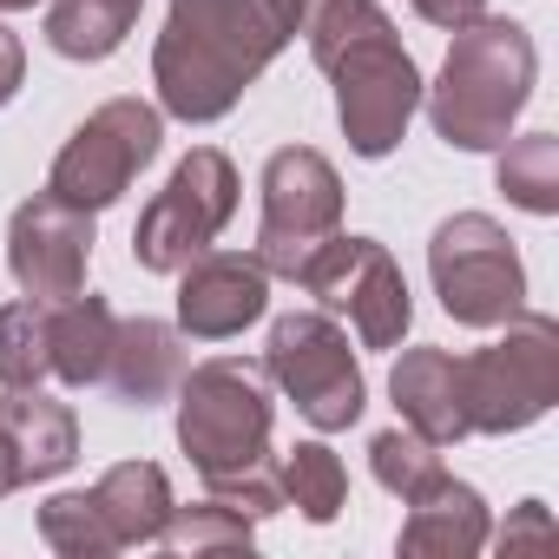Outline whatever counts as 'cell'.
<instances>
[{
  "label": "cell",
  "instance_id": "cell-1",
  "mask_svg": "<svg viewBox=\"0 0 559 559\" xmlns=\"http://www.w3.org/2000/svg\"><path fill=\"white\" fill-rule=\"evenodd\" d=\"M304 27V0H171L152 47L158 106L185 126L224 119Z\"/></svg>",
  "mask_w": 559,
  "mask_h": 559
},
{
  "label": "cell",
  "instance_id": "cell-2",
  "mask_svg": "<svg viewBox=\"0 0 559 559\" xmlns=\"http://www.w3.org/2000/svg\"><path fill=\"white\" fill-rule=\"evenodd\" d=\"M533 80H539L533 34L520 21L480 14L474 27L454 34V47L441 60V80L421 86L435 139L454 145V152H500L513 119L533 99Z\"/></svg>",
  "mask_w": 559,
  "mask_h": 559
},
{
  "label": "cell",
  "instance_id": "cell-3",
  "mask_svg": "<svg viewBox=\"0 0 559 559\" xmlns=\"http://www.w3.org/2000/svg\"><path fill=\"white\" fill-rule=\"evenodd\" d=\"M178 448L191 454V467L204 480L243 474L270 461V389L250 362H198L178 376Z\"/></svg>",
  "mask_w": 559,
  "mask_h": 559
},
{
  "label": "cell",
  "instance_id": "cell-4",
  "mask_svg": "<svg viewBox=\"0 0 559 559\" xmlns=\"http://www.w3.org/2000/svg\"><path fill=\"white\" fill-rule=\"evenodd\" d=\"M559 402V323L507 317V336L461 356V415L467 435H520Z\"/></svg>",
  "mask_w": 559,
  "mask_h": 559
},
{
  "label": "cell",
  "instance_id": "cell-5",
  "mask_svg": "<svg viewBox=\"0 0 559 559\" xmlns=\"http://www.w3.org/2000/svg\"><path fill=\"white\" fill-rule=\"evenodd\" d=\"M263 369L270 382L297 402V415L317 435H343L362 421L369 408V382L362 362L349 349V336L330 323V310H297V317H276L270 343H263Z\"/></svg>",
  "mask_w": 559,
  "mask_h": 559
},
{
  "label": "cell",
  "instance_id": "cell-6",
  "mask_svg": "<svg viewBox=\"0 0 559 559\" xmlns=\"http://www.w3.org/2000/svg\"><path fill=\"white\" fill-rule=\"evenodd\" d=\"M428 276L435 297L454 323L467 330H500L507 317L526 310V270L513 237L487 217V211H454L448 224H435L428 237Z\"/></svg>",
  "mask_w": 559,
  "mask_h": 559
},
{
  "label": "cell",
  "instance_id": "cell-7",
  "mask_svg": "<svg viewBox=\"0 0 559 559\" xmlns=\"http://www.w3.org/2000/svg\"><path fill=\"white\" fill-rule=\"evenodd\" d=\"M230 217H237V165L217 145H198L191 158L171 165L165 191H152V204L139 211L132 263L152 276H178L191 257H204L217 243V230Z\"/></svg>",
  "mask_w": 559,
  "mask_h": 559
},
{
  "label": "cell",
  "instance_id": "cell-8",
  "mask_svg": "<svg viewBox=\"0 0 559 559\" xmlns=\"http://www.w3.org/2000/svg\"><path fill=\"white\" fill-rule=\"evenodd\" d=\"M343 230V178L317 145H284L263 165V224H257V263L270 276H304V263Z\"/></svg>",
  "mask_w": 559,
  "mask_h": 559
},
{
  "label": "cell",
  "instance_id": "cell-9",
  "mask_svg": "<svg viewBox=\"0 0 559 559\" xmlns=\"http://www.w3.org/2000/svg\"><path fill=\"white\" fill-rule=\"evenodd\" d=\"M323 73L336 80V119L349 132V152L356 158H389L408 139V119L421 112V67L395 40V27H376V34L349 40Z\"/></svg>",
  "mask_w": 559,
  "mask_h": 559
},
{
  "label": "cell",
  "instance_id": "cell-10",
  "mask_svg": "<svg viewBox=\"0 0 559 559\" xmlns=\"http://www.w3.org/2000/svg\"><path fill=\"white\" fill-rule=\"evenodd\" d=\"M297 284L330 310V317H349L356 343L362 349H402L408 323H415V297H408V276L402 263L389 257V243L376 237H330Z\"/></svg>",
  "mask_w": 559,
  "mask_h": 559
},
{
  "label": "cell",
  "instance_id": "cell-11",
  "mask_svg": "<svg viewBox=\"0 0 559 559\" xmlns=\"http://www.w3.org/2000/svg\"><path fill=\"white\" fill-rule=\"evenodd\" d=\"M165 145V112L145 99H106L53 158L47 191L73 211H106L132 191V178L158 158Z\"/></svg>",
  "mask_w": 559,
  "mask_h": 559
},
{
  "label": "cell",
  "instance_id": "cell-12",
  "mask_svg": "<svg viewBox=\"0 0 559 559\" xmlns=\"http://www.w3.org/2000/svg\"><path fill=\"white\" fill-rule=\"evenodd\" d=\"M86 263H93V211H73L53 191H40L8 217V270H14L21 297H34L47 310L80 297Z\"/></svg>",
  "mask_w": 559,
  "mask_h": 559
},
{
  "label": "cell",
  "instance_id": "cell-13",
  "mask_svg": "<svg viewBox=\"0 0 559 559\" xmlns=\"http://www.w3.org/2000/svg\"><path fill=\"white\" fill-rule=\"evenodd\" d=\"M270 310V270L243 250H204L178 270V330L198 343L243 336Z\"/></svg>",
  "mask_w": 559,
  "mask_h": 559
},
{
  "label": "cell",
  "instance_id": "cell-14",
  "mask_svg": "<svg viewBox=\"0 0 559 559\" xmlns=\"http://www.w3.org/2000/svg\"><path fill=\"white\" fill-rule=\"evenodd\" d=\"M80 461V421L67 402L40 395V389H8L0 395V467L14 487L53 480Z\"/></svg>",
  "mask_w": 559,
  "mask_h": 559
},
{
  "label": "cell",
  "instance_id": "cell-15",
  "mask_svg": "<svg viewBox=\"0 0 559 559\" xmlns=\"http://www.w3.org/2000/svg\"><path fill=\"white\" fill-rule=\"evenodd\" d=\"M408 507V520H402V552L408 559H474L487 539H493V520H487V500L467 487V480H454V474H441L428 493H415V500H402Z\"/></svg>",
  "mask_w": 559,
  "mask_h": 559
},
{
  "label": "cell",
  "instance_id": "cell-16",
  "mask_svg": "<svg viewBox=\"0 0 559 559\" xmlns=\"http://www.w3.org/2000/svg\"><path fill=\"white\" fill-rule=\"evenodd\" d=\"M178 376H185V330H171L158 317H119L99 389H112L132 408H152L178 389Z\"/></svg>",
  "mask_w": 559,
  "mask_h": 559
},
{
  "label": "cell",
  "instance_id": "cell-17",
  "mask_svg": "<svg viewBox=\"0 0 559 559\" xmlns=\"http://www.w3.org/2000/svg\"><path fill=\"white\" fill-rule=\"evenodd\" d=\"M389 395L402 408V421L435 441V448H454L467 441V415H461V356L448 349H402L395 376H389Z\"/></svg>",
  "mask_w": 559,
  "mask_h": 559
},
{
  "label": "cell",
  "instance_id": "cell-18",
  "mask_svg": "<svg viewBox=\"0 0 559 559\" xmlns=\"http://www.w3.org/2000/svg\"><path fill=\"white\" fill-rule=\"evenodd\" d=\"M86 493H93V507H99V520H106V533H112L119 552L158 546V539H165V520H171V507H178L165 467H152V461H119V467H106Z\"/></svg>",
  "mask_w": 559,
  "mask_h": 559
},
{
  "label": "cell",
  "instance_id": "cell-19",
  "mask_svg": "<svg viewBox=\"0 0 559 559\" xmlns=\"http://www.w3.org/2000/svg\"><path fill=\"white\" fill-rule=\"evenodd\" d=\"M112 330H119V317H112V304L93 297V290L53 304V310H47V369H53L67 389H99L106 356H112Z\"/></svg>",
  "mask_w": 559,
  "mask_h": 559
},
{
  "label": "cell",
  "instance_id": "cell-20",
  "mask_svg": "<svg viewBox=\"0 0 559 559\" xmlns=\"http://www.w3.org/2000/svg\"><path fill=\"white\" fill-rule=\"evenodd\" d=\"M145 0H47V47L60 60H112Z\"/></svg>",
  "mask_w": 559,
  "mask_h": 559
},
{
  "label": "cell",
  "instance_id": "cell-21",
  "mask_svg": "<svg viewBox=\"0 0 559 559\" xmlns=\"http://www.w3.org/2000/svg\"><path fill=\"white\" fill-rule=\"evenodd\" d=\"M276 487H284V507H297L310 526H330L349 507V467L323 441H297L276 467Z\"/></svg>",
  "mask_w": 559,
  "mask_h": 559
},
{
  "label": "cell",
  "instance_id": "cell-22",
  "mask_svg": "<svg viewBox=\"0 0 559 559\" xmlns=\"http://www.w3.org/2000/svg\"><path fill=\"white\" fill-rule=\"evenodd\" d=\"M507 204L533 211V217H552L559 211V139L552 132H520L500 145V165H493Z\"/></svg>",
  "mask_w": 559,
  "mask_h": 559
},
{
  "label": "cell",
  "instance_id": "cell-23",
  "mask_svg": "<svg viewBox=\"0 0 559 559\" xmlns=\"http://www.w3.org/2000/svg\"><path fill=\"white\" fill-rule=\"evenodd\" d=\"M369 467H376V480L395 493V500H415V493H428L448 467H441V448L435 441H421L408 421L402 428H382L376 441H369Z\"/></svg>",
  "mask_w": 559,
  "mask_h": 559
},
{
  "label": "cell",
  "instance_id": "cell-24",
  "mask_svg": "<svg viewBox=\"0 0 559 559\" xmlns=\"http://www.w3.org/2000/svg\"><path fill=\"white\" fill-rule=\"evenodd\" d=\"M47 376V304L21 297L0 310V389H40Z\"/></svg>",
  "mask_w": 559,
  "mask_h": 559
},
{
  "label": "cell",
  "instance_id": "cell-25",
  "mask_svg": "<svg viewBox=\"0 0 559 559\" xmlns=\"http://www.w3.org/2000/svg\"><path fill=\"white\" fill-rule=\"evenodd\" d=\"M250 526L257 520H243V513H230L224 500L204 493L198 507H171L158 546H171V552H250Z\"/></svg>",
  "mask_w": 559,
  "mask_h": 559
},
{
  "label": "cell",
  "instance_id": "cell-26",
  "mask_svg": "<svg viewBox=\"0 0 559 559\" xmlns=\"http://www.w3.org/2000/svg\"><path fill=\"white\" fill-rule=\"evenodd\" d=\"M40 539L53 552H67V559H106V552H119L112 533H106V520H99V507H93V493H53L40 507Z\"/></svg>",
  "mask_w": 559,
  "mask_h": 559
},
{
  "label": "cell",
  "instance_id": "cell-27",
  "mask_svg": "<svg viewBox=\"0 0 559 559\" xmlns=\"http://www.w3.org/2000/svg\"><path fill=\"white\" fill-rule=\"evenodd\" d=\"M204 493L224 500V507L243 513V520H270L276 507H284V487H276L270 461H263V467H243V474H224V480H204Z\"/></svg>",
  "mask_w": 559,
  "mask_h": 559
},
{
  "label": "cell",
  "instance_id": "cell-28",
  "mask_svg": "<svg viewBox=\"0 0 559 559\" xmlns=\"http://www.w3.org/2000/svg\"><path fill=\"white\" fill-rule=\"evenodd\" d=\"M408 8H415L428 27H441V34H461V27H474V21L487 14V0H408Z\"/></svg>",
  "mask_w": 559,
  "mask_h": 559
},
{
  "label": "cell",
  "instance_id": "cell-29",
  "mask_svg": "<svg viewBox=\"0 0 559 559\" xmlns=\"http://www.w3.org/2000/svg\"><path fill=\"white\" fill-rule=\"evenodd\" d=\"M21 80H27V47H21V34L0 27V106L21 93Z\"/></svg>",
  "mask_w": 559,
  "mask_h": 559
},
{
  "label": "cell",
  "instance_id": "cell-30",
  "mask_svg": "<svg viewBox=\"0 0 559 559\" xmlns=\"http://www.w3.org/2000/svg\"><path fill=\"white\" fill-rule=\"evenodd\" d=\"M520 539H546V500H526V507H520V520L500 533V546H520Z\"/></svg>",
  "mask_w": 559,
  "mask_h": 559
},
{
  "label": "cell",
  "instance_id": "cell-31",
  "mask_svg": "<svg viewBox=\"0 0 559 559\" xmlns=\"http://www.w3.org/2000/svg\"><path fill=\"white\" fill-rule=\"evenodd\" d=\"M21 8H34V0H0V14H21Z\"/></svg>",
  "mask_w": 559,
  "mask_h": 559
}]
</instances>
